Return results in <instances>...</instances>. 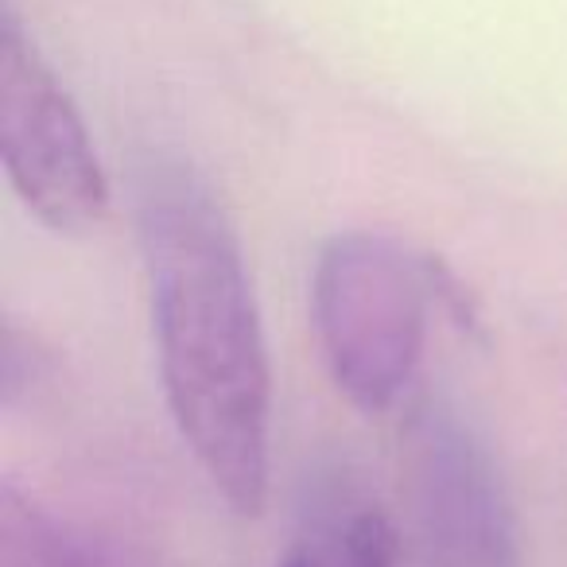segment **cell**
Here are the masks:
<instances>
[{"label": "cell", "mask_w": 567, "mask_h": 567, "mask_svg": "<svg viewBox=\"0 0 567 567\" xmlns=\"http://www.w3.org/2000/svg\"><path fill=\"white\" fill-rule=\"evenodd\" d=\"M136 210L172 420L221 502L260 517L272 378L237 234L187 167H152Z\"/></svg>", "instance_id": "obj_1"}, {"label": "cell", "mask_w": 567, "mask_h": 567, "mask_svg": "<svg viewBox=\"0 0 567 567\" xmlns=\"http://www.w3.org/2000/svg\"><path fill=\"white\" fill-rule=\"evenodd\" d=\"M435 300L432 257L385 234H339L311 276V319L331 381L354 409H396L416 378Z\"/></svg>", "instance_id": "obj_2"}, {"label": "cell", "mask_w": 567, "mask_h": 567, "mask_svg": "<svg viewBox=\"0 0 567 567\" xmlns=\"http://www.w3.org/2000/svg\"><path fill=\"white\" fill-rule=\"evenodd\" d=\"M396 536V567H520L494 458L458 412L435 401H420L404 420Z\"/></svg>", "instance_id": "obj_3"}, {"label": "cell", "mask_w": 567, "mask_h": 567, "mask_svg": "<svg viewBox=\"0 0 567 567\" xmlns=\"http://www.w3.org/2000/svg\"><path fill=\"white\" fill-rule=\"evenodd\" d=\"M0 159L20 203L59 237H82L110 214V183L86 121L17 12H0Z\"/></svg>", "instance_id": "obj_4"}, {"label": "cell", "mask_w": 567, "mask_h": 567, "mask_svg": "<svg viewBox=\"0 0 567 567\" xmlns=\"http://www.w3.org/2000/svg\"><path fill=\"white\" fill-rule=\"evenodd\" d=\"M401 564V536L396 520L381 509H358L347 520L311 533L296 544L280 567H396Z\"/></svg>", "instance_id": "obj_5"}, {"label": "cell", "mask_w": 567, "mask_h": 567, "mask_svg": "<svg viewBox=\"0 0 567 567\" xmlns=\"http://www.w3.org/2000/svg\"><path fill=\"white\" fill-rule=\"evenodd\" d=\"M0 567H82L63 525L12 482L0 486Z\"/></svg>", "instance_id": "obj_6"}, {"label": "cell", "mask_w": 567, "mask_h": 567, "mask_svg": "<svg viewBox=\"0 0 567 567\" xmlns=\"http://www.w3.org/2000/svg\"><path fill=\"white\" fill-rule=\"evenodd\" d=\"M276 567H280V564H276Z\"/></svg>", "instance_id": "obj_7"}]
</instances>
